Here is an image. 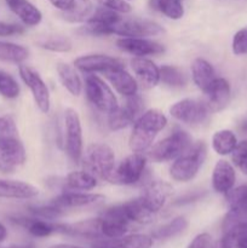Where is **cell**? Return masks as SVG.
I'll use <instances>...</instances> for the list:
<instances>
[{"instance_id": "1", "label": "cell", "mask_w": 247, "mask_h": 248, "mask_svg": "<svg viewBox=\"0 0 247 248\" xmlns=\"http://www.w3.org/2000/svg\"><path fill=\"white\" fill-rule=\"evenodd\" d=\"M167 125V118L157 109H149L135 121L130 136V148L135 153H143L149 149L155 137Z\"/></svg>"}, {"instance_id": "2", "label": "cell", "mask_w": 247, "mask_h": 248, "mask_svg": "<svg viewBox=\"0 0 247 248\" xmlns=\"http://www.w3.org/2000/svg\"><path fill=\"white\" fill-rule=\"evenodd\" d=\"M82 166L85 171L94 177L107 181L115 169V154L109 145L104 143H92L82 153Z\"/></svg>"}, {"instance_id": "3", "label": "cell", "mask_w": 247, "mask_h": 248, "mask_svg": "<svg viewBox=\"0 0 247 248\" xmlns=\"http://www.w3.org/2000/svg\"><path fill=\"white\" fill-rule=\"evenodd\" d=\"M207 155V148L203 142L191 144L185 153L177 157L170 169L172 179L182 183L190 182L198 174L199 170L202 166Z\"/></svg>"}, {"instance_id": "4", "label": "cell", "mask_w": 247, "mask_h": 248, "mask_svg": "<svg viewBox=\"0 0 247 248\" xmlns=\"http://www.w3.org/2000/svg\"><path fill=\"white\" fill-rule=\"evenodd\" d=\"M190 147L191 137L189 133L185 131L177 130L153 147L149 153V159L155 162L171 161L181 156Z\"/></svg>"}, {"instance_id": "5", "label": "cell", "mask_w": 247, "mask_h": 248, "mask_svg": "<svg viewBox=\"0 0 247 248\" xmlns=\"http://www.w3.org/2000/svg\"><path fill=\"white\" fill-rule=\"evenodd\" d=\"M145 165H147V157L140 153H133L126 156L118 166H115L107 182L111 184H119V186L136 184L142 178Z\"/></svg>"}, {"instance_id": "6", "label": "cell", "mask_w": 247, "mask_h": 248, "mask_svg": "<svg viewBox=\"0 0 247 248\" xmlns=\"http://www.w3.org/2000/svg\"><path fill=\"white\" fill-rule=\"evenodd\" d=\"M85 92L92 106L103 113L110 114L119 107L118 99L110 87L96 75H87L85 79Z\"/></svg>"}, {"instance_id": "7", "label": "cell", "mask_w": 247, "mask_h": 248, "mask_svg": "<svg viewBox=\"0 0 247 248\" xmlns=\"http://www.w3.org/2000/svg\"><path fill=\"white\" fill-rule=\"evenodd\" d=\"M65 152L74 164H79L82 157V127L79 114L72 108L64 111Z\"/></svg>"}, {"instance_id": "8", "label": "cell", "mask_w": 247, "mask_h": 248, "mask_svg": "<svg viewBox=\"0 0 247 248\" xmlns=\"http://www.w3.org/2000/svg\"><path fill=\"white\" fill-rule=\"evenodd\" d=\"M26 149L18 138H0V172L1 173H14L26 162Z\"/></svg>"}, {"instance_id": "9", "label": "cell", "mask_w": 247, "mask_h": 248, "mask_svg": "<svg viewBox=\"0 0 247 248\" xmlns=\"http://www.w3.org/2000/svg\"><path fill=\"white\" fill-rule=\"evenodd\" d=\"M126 98L127 99L123 107L119 106L115 110L108 114V125L111 131H119L127 127L142 115L144 107L142 97L136 93Z\"/></svg>"}, {"instance_id": "10", "label": "cell", "mask_w": 247, "mask_h": 248, "mask_svg": "<svg viewBox=\"0 0 247 248\" xmlns=\"http://www.w3.org/2000/svg\"><path fill=\"white\" fill-rule=\"evenodd\" d=\"M164 33V29L157 23L148 19L121 18L111 28V34H116L123 38H145L155 36Z\"/></svg>"}, {"instance_id": "11", "label": "cell", "mask_w": 247, "mask_h": 248, "mask_svg": "<svg viewBox=\"0 0 247 248\" xmlns=\"http://www.w3.org/2000/svg\"><path fill=\"white\" fill-rule=\"evenodd\" d=\"M18 72L19 77L22 78L24 84L31 90L34 102H35L39 110L43 111V113H48L51 108L50 92H48L47 86H46L44 80L40 78V75L35 70H33L28 65L24 64L19 65Z\"/></svg>"}, {"instance_id": "12", "label": "cell", "mask_w": 247, "mask_h": 248, "mask_svg": "<svg viewBox=\"0 0 247 248\" xmlns=\"http://www.w3.org/2000/svg\"><path fill=\"white\" fill-rule=\"evenodd\" d=\"M208 113H210V110L205 103L191 98H185L176 102L170 108V114H171L172 118L181 121V123L188 124V125H196V124L203 123L207 119Z\"/></svg>"}, {"instance_id": "13", "label": "cell", "mask_w": 247, "mask_h": 248, "mask_svg": "<svg viewBox=\"0 0 247 248\" xmlns=\"http://www.w3.org/2000/svg\"><path fill=\"white\" fill-rule=\"evenodd\" d=\"M101 220V232L104 239H119L125 236L128 232L127 216L125 215L123 205L113 206L103 212Z\"/></svg>"}, {"instance_id": "14", "label": "cell", "mask_w": 247, "mask_h": 248, "mask_svg": "<svg viewBox=\"0 0 247 248\" xmlns=\"http://www.w3.org/2000/svg\"><path fill=\"white\" fill-rule=\"evenodd\" d=\"M172 194V186L166 182L153 181L144 186L139 196L144 205L156 215L165 206L169 196Z\"/></svg>"}, {"instance_id": "15", "label": "cell", "mask_w": 247, "mask_h": 248, "mask_svg": "<svg viewBox=\"0 0 247 248\" xmlns=\"http://www.w3.org/2000/svg\"><path fill=\"white\" fill-rule=\"evenodd\" d=\"M230 85L224 78H216L206 89V107L212 113L223 110L230 102Z\"/></svg>"}, {"instance_id": "16", "label": "cell", "mask_w": 247, "mask_h": 248, "mask_svg": "<svg viewBox=\"0 0 247 248\" xmlns=\"http://www.w3.org/2000/svg\"><path fill=\"white\" fill-rule=\"evenodd\" d=\"M119 48L136 57L160 55L165 51L161 44L145 38H121L116 41Z\"/></svg>"}, {"instance_id": "17", "label": "cell", "mask_w": 247, "mask_h": 248, "mask_svg": "<svg viewBox=\"0 0 247 248\" xmlns=\"http://www.w3.org/2000/svg\"><path fill=\"white\" fill-rule=\"evenodd\" d=\"M74 65L75 68L84 73H104L111 68L124 67L123 62L119 61L118 58H114L108 55H101V53L80 56L74 61Z\"/></svg>"}, {"instance_id": "18", "label": "cell", "mask_w": 247, "mask_h": 248, "mask_svg": "<svg viewBox=\"0 0 247 248\" xmlns=\"http://www.w3.org/2000/svg\"><path fill=\"white\" fill-rule=\"evenodd\" d=\"M131 68L144 89H153L159 84L160 68L153 61L145 57H135L131 60Z\"/></svg>"}, {"instance_id": "19", "label": "cell", "mask_w": 247, "mask_h": 248, "mask_svg": "<svg viewBox=\"0 0 247 248\" xmlns=\"http://www.w3.org/2000/svg\"><path fill=\"white\" fill-rule=\"evenodd\" d=\"M154 239L145 234L125 235L119 239L102 237L94 242L93 248H152Z\"/></svg>"}, {"instance_id": "20", "label": "cell", "mask_w": 247, "mask_h": 248, "mask_svg": "<svg viewBox=\"0 0 247 248\" xmlns=\"http://www.w3.org/2000/svg\"><path fill=\"white\" fill-rule=\"evenodd\" d=\"M104 200L103 195L99 194H86V193H75V191H64L56 196L51 203L57 206L58 208H77L85 207V206L94 205L97 202H101Z\"/></svg>"}, {"instance_id": "21", "label": "cell", "mask_w": 247, "mask_h": 248, "mask_svg": "<svg viewBox=\"0 0 247 248\" xmlns=\"http://www.w3.org/2000/svg\"><path fill=\"white\" fill-rule=\"evenodd\" d=\"M103 74L107 78V80L110 82L111 86L123 96L130 97L137 93V81L133 79L130 73L126 72L124 67L111 68V69L106 70Z\"/></svg>"}, {"instance_id": "22", "label": "cell", "mask_w": 247, "mask_h": 248, "mask_svg": "<svg viewBox=\"0 0 247 248\" xmlns=\"http://www.w3.org/2000/svg\"><path fill=\"white\" fill-rule=\"evenodd\" d=\"M236 181V173L230 162L227 160H219L216 164L212 173L213 190L218 194H227L234 188Z\"/></svg>"}, {"instance_id": "23", "label": "cell", "mask_w": 247, "mask_h": 248, "mask_svg": "<svg viewBox=\"0 0 247 248\" xmlns=\"http://www.w3.org/2000/svg\"><path fill=\"white\" fill-rule=\"evenodd\" d=\"M38 195V188L31 184L21 181L0 179V198L1 199L28 200V199H33Z\"/></svg>"}, {"instance_id": "24", "label": "cell", "mask_w": 247, "mask_h": 248, "mask_svg": "<svg viewBox=\"0 0 247 248\" xmlns=\"http://www.w3.org/2000/svg\"><path fill=\"white\" fill-rule=\"evenodd\" d=\"M191 77L196 86L205 92L211 82L216 79V73L210 62L203 58H196L191 64Z\"/></svg>"}, {"instance_id": "25", "label": "cell", "mask_w": 247, "mask_h": 248, "mask_svg": "<svg viewBox=\"0 0 247 248\" xmlns=\"http://www.w3.org/2000/svg\"><path fill=\"white\" fill-rule=\"evenodd\" d=\"M56 70L64 89L73 96H80L82 91V82L75 68L68 63H58Z\"/></svg>"}, {"instance_id": "26", "label": "cell", "mask_w": 247, "mask_h": 248, "mask_svg": "<svg viewBox=\"0 0 247 248\" xmlns=\"http://www.w3.org/2000/svg\"><path fill=\"white\" fill-rule=\"evenodd\" d=\"M63 186L68 191H89L96 188L97 179L87 171H73L65 177Z\"/></svg>"}, {"instance_id": "27", "label": "cell", "mask_w": 247, "mask_h": 248, "mask_svg": "<svg viewBox=\"0 0 247 248\" xmlns=\"http://www.w3.org/2000/svg\"><path fill=\"white\" fill-rule=\"evenodd\" d=\"M123 208L125 211V215L127 216L128 220L138 223V224H148V223L153 222L155 217V213H153L144 205L140 198L123 203Z\"/></svg>"}, {"instance_id": "28", "label": "cell", "mask_w": 247, "mask_h": 248, "mask_svg": "<svg viewBox=\"0 0 247 248\" xmlns=\"http://www.w3.org/2000/svg\"><path fill=\"white\" fill-rule=\"evenodd\" d=\"M14 220L26 228L29 234L35 237H47L53 232H57V224L41 218H16Z\"/></svg>"}, {"instance_id": "29", "label": "cell", "mask_w": 247, "mask_h": 248, "mask_svg": "<svg viewBox=\"0 0 247 248\" xmlns=\"http://www.w3.org/2000/svg\"><path fill=\"white\" fill-rule=\"evenodd\" d=\"M188 225L189 223L188 220H186V218L183 217V216H179V217L173 218V219L170 220L169 223L157 228V229L153 232L152 237L154 240H159V241L172 239V237L177 236V235L185 232Z\"/></svg>"}, {"instance_id": "30", "label": "cell", "mask_w": 247, "mask_h": 248, "mask_svg": "<svg viewBox=\"0 0 247 248\" xmlns=\"http://www.w3.org/2000/svg\"><path fill=\"white\" fill-rule=\"evenodd\" d=\"M237 144L236 136L230 130H220L213 135L212 148L218 155H229Z\"/></svg>"}, {"instance_id": "31", "label": "cell", "mask_w": 247, "mask_h": 248, "mask_svg": "<svg viewBox=\"0 0 247 248\" xmlns=\"http://www.w3.org/2000/svg\"><path fill=\"white\" fill-rule=\"evenodd\" d=\"M149 5L171 19H179L184 15L183 0H149Z\"/></svg>"}, {"instance_id": "32", "label": "cell", "mask_w": 247, "mask_h": 248, "mask_svg": "<svg viewBox=\"0 0 247 248\" xmlns=\"http://www.w3.org/2000/svg\"><path fill=\"white\" fill-rule=\"evenodd\" d=\"M29 51L24 46L14 43L0 41V61L22 63L28 58Z\"/></svg>"}, {"instance_id": "33", "label": "cell", "mask_w": 247, "mask_h": 248, "mask_svg": "<svg viewBox=\"0 0 247 248\" xmlns=\"http://www.w3.org/2000/svg\"><path fill=\"white\" fill-rule=\"evenodd\" d=\"M160 81L170 87L185 86L188 79L186 75L173 65H162L160 68Z\"/></svg>"}, {"instance_id": "34", "label": "cell", "mask_w": 247, "mask_h": 248, "mask_svg": "<svg viewBox=\"0 0 247 248\" xmlns=\"http://www.w3.org/2000/svg\"><path fill=\"white\" fill-rule=\"evenodd\" d=\"M247 222V207H229L222 222L223 234L234 230L235 228Z\"/></svg>"}, {"instance_id": "35", "label": "cell", "mask_w": 247, "mask_h": 248, "mask_svg": "<svg viewBox=\"0 0 247 248\" xmlns=\"http://www.w3.org/2000/svg\"><path fill=\"white\" fill-rule=\"evenodd\" d=\"M19 92L21 89L15 78L0 69V94L7 99H14L19 96Z\"/></svg>"}, {"instance_id": "36", "label": "cell", "mask_w": 247, "mask_h": 248, "mask_svg": "<svg viewBox=\"0 0 247 248\" xmlns=\"http://www.w3.org/2000/svg\"><path fill=\"white\" fill-rule=\"evenodd\" d=\"M39 45L47 51L52 52H68L72 50V41L65 36H50L44 39L39 43Z\"/></svg>"}, {"instance_id": "37", "label": "cell", "mask_w": 247, "mask_h": 248, "mask_svg": "<svg viewBox=\"0 0 247 248\" xmlns=\"http://www.w3.org/2000/svg\"><path fill=\"white\" fill-rule=\"evenodd\" d=\"M225 200L229 207H247V183L232 188L225 194Z\"/></svg>"}, {"instance_id": "38", "label": "cell", "mask_w": 247, "mask_h": 248, "mask_svg": "<svg viewBox=\"0 0 247 248\" xmlns=\"http://www.w3.org/2000/svg\"><path fill=\"white\" fill-rule=\"evenodd\" d=\"M232 161L245 176H247V140L237 143L232 153Z\"/></svg>"}, {"instance_id": "39", "label": "cell", "mask_w": 247, "mask_h": 248, "mask_svg": "<svg viewBox=\"0 0 247 248\" xmlns=\"http://www.w3.org/2000/svg\"><path fill=\"white\" fill-rule=\"evenodd\" d=\"M31 215L36 218H41L45 220H53L60 218L63 215L62 208L50 203L48 206H36V207H29Z\"/></svg>"}, {"instance_id": "40", "label": "cell", "mask_w": 247, "mask_h": 248, "mask_svg": "<svg viewBox=\"0 0 247 248\" xmlns=\"http://www.w3.org/2000/svg\"><path fill=\"white\" fill-rule=\"evenodd\" d=\"M225 235L230 237L234 248H247V222L232 232H225Z\"/></svg>"}, {"instance_id": "41", "label": "cell", "mask_w": 247, "mask_h": 248, "mask_svg": "<svg viewBox=\"0 0 247 248\" xmlns=\"http://www.w3.org/2000/svg\"><path fill=\"white\" fill-rule=\"evenodd\" d=\"M232 52L236 56L247 53V28L240 29L232 38Z\"/></svg>"}, {"instance_id": "42", "label": "cell", "mask_w": 247, "mask_h": 248, "mask_svg": "<svg viewBox=\"0 0 247 248\" xmlns=\"http://www.w3.org/2000/svg\"><path fill=\"white\" fill-rule=\"evenodd\" d=\"M17 137V127L10 116H0V138Z\"/></svg>"}, {"instance_id": "43", "label": "cell", "mask_w": 247, "mask_h": 248, "mask_svg": "<svg viewBox=\"0 0 247 248\" xmlns=\"http://www.w3.org/2000/svg\"><path fill=\"white\" fill-rule=\"evenodd\" d=\"M102 6L107 9L114 10L119 14H128L132 10V6L126 0H97Z\"/></svg>"}, {"instance_id": "44", "label": "cell", "mask_w": 247, "mask_h": 248, "mask_svg": "<svg viewBox=\"0 0 247 248\" xmlns=\"http://www.w3.org/2000/svg\"><path fill=\"white\" fill-rule=\"evenodd\" d=\"M212 247V237L207 232L199 234L191 240L189 246L186 248H211Z\"/></svg>"}, {"instance_id": "45", "label": "cell", "mask_w": 247, "mask_h": 248, "mask_svg": "<svg viewBox=\"0 0 247 248\" xmlns=\"http://www.w3.org/2000/svg\"><path fill=\"white\" fill-rule=\"evenodd\" d=\"M23 31V27L18 26V24L6 23V22L0 21V36L15 35V34H21Z\"/></svg>"}, {"instance_id": "46", "label": "cell", "mask_w": 247, "mask_h": 248, "mask_svg": "<svg viewBox=\"0 0 247 248\" xmlns=\"http://www.w3.org/2000/svg\"><path fill=\"white\" fill-rule=\"evenodd\" d=\"M56 9L61 10L62 12L72 11L77 7V2L75 0H48Z\"/></svg>"}, {"instance_id": "47", "label": "cell", "mask_w": 247, "mask_h": 248, "mask_svg": "<svg viewBox=\"0 0 247 248\" xmlns=\"http://www.w3.org/2000/svg\"><path fill=\"white\" fill-rule=\"evenodd\" d=\"M211 248H234L232 241L228 235L223 234V236L216 242H212V247Z\"/></svg>"}, {"instance_id": "48", "label": "cell", "mask_w": 247, "mask_h": 248, "mask_svg": "<svg viewBox=\"0 0 247 248\" xmlns=\"http://www.w3.org/2000/svg\"><path fill=\"white\" fill-rule=\"evenodd\" d=\"M7 237V229L2 223H0V244L4 242Z\"/></svg>"}, {"instance_id": "49", "label": "cell", "mask_w": 247, "mask_h": 248, "mask_svg": "<svg viewBox=\"0 0 247 248\" xmlns=\"http://www.w3.org/2000/svg\"><path fill=\"white\" fill-rule=\"evenodd\" d=\"M5 1H6V4H7V6L10 7V10H14L15 7L17 6V5L19 4V2H22L23 1V0H5Z\"/></svg>"}, {"instance_id": "50", "label": "cell", "mask_w": 247, "mask_h": 248, "mask_svg": "<svg viewBox=\"0 0 247 248\" xmlns=\"http://www.w3.org/2000/svg\"><path fill=\"white\" fill-rule=\"evenodd\" d=\"M50 248H82L79 246H74V245H68V244H58V245H53Z\"/></svg>"}, {"instance_id": "51", "label": "cell", "mask_w": 247, "mask_h": 248, "mask_svg": "<svg viewBox=\"0 0 247 248\" xmlns=\"http://www.w3.org/2000/svg\"><path fill=\"white\" fill-rule=\"evenodd\" d=\"M242 131L247 133V123H244V125H242Z\"/></svg>"}, {"instance_id": "52", "label": "cell", "mask_w": 247, "mask_h": 248, "mask_svg": "<svg viewBox=\"0 0 247 248\" xmlns=\"http://www.w3.org/2000/svg\"><path fill=\"white\" fill-rule=\"evenodd\" d=\"M80 2H82V4H90V0H79Z\"/></svg>"}, {"instance_id": "53", "label": "cell", "mask_w": 247, "mask_h": 248, "mask_svg": "<svg viewBox=\"0 0 247 248\" xmlns=\"http://www.w3.org/2000/svg\"><path fill=\"white\" fill-rule=\"evenodd\" d=\"M10 248H26V247H10Z\"/></svg>"}, {"instance_id": "54", "label": "cell", "mask_w": 247, "mask_h": 248, "mask_svg": "<svg viewBox=\"0 0 247 248\" xmlns=\"http://www.w3.org/2000/svg\"><path fill=\"white\" fill-rule=\"evenodd\" d=\"M126 1H130V0H126Z\"/></svg>"}]
</instances>
